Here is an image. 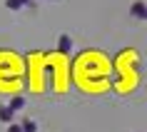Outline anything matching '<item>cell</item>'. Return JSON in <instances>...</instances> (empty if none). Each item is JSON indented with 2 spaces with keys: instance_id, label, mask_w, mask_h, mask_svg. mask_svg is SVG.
Returning <instances> with one entry per match:
<instances>
[{
  "instance_id": "cell-1",
  "label": "cell",
  "mask_w": 147,
  "mask_h": 132,
  "mask_svg": "<svg viewBox=\"0 0 147 132\" xmlns=\"http://www.w3.org/2000/svg\"><path fill=\"white\" fill-rule=\"evenodd\" d=\"M132 18H137V20H147V5H145V0H135L132 3V8H130Z\"/></svg>"
},
{
  "instance_id": "cell-2",
  "label": "cell",
  "mask_w": 147,
  "mask_h": 132,
  "mask_svg": "<svg viewBox=\"0 0 147 132\" xmlns=\"http://www.w3.org/2000/svg\"><path fill=\"white\" fill-rule=\"evenodd\" d=\"M57 47H60V53H70V50H72V38H70V35H60Z\"/></svg>"
},
{
  "instance_id": "cell-3",
  "label": "cell",
  "mask_w": 147,
  "mask_h": 132,
  "mask_svg": "<svg viewBox=\"0 0 147 132\" xmlns=\"http://www.w3.org/2000/svg\"><path fill=\"white\" fill-rule=\"evenodd\" d=\"M30 0H5V5H8V10H20V8H25Z\"/></svg>"
},
{
  "instance_id": "cell-4",
  "label": "cell",
  "mask_w": 147,
  "mask_h": 132,
  "mask_svg": "<svg viewBox=\"0 0 147 132\" xmlns=\"http://www.w3.org/2000/svg\"><path fill=\"white\" fill-rule=\"evenodd\" d=\"M8 107L13 110V112H18V110H23V107H25V100H23V97H13Z\"/></svg>"
},
{
  "instance_id": "cell-5",
  "label": "cell",
  "mask_w": 147,
  "mask_h": 132,
  "mask_svg": "<svg viewBox=\"0 0 147 132\" xmlns=\"http://www.w3.org/2000/svg\"><path fill=\"white\" fill-rule=\"evenodd\" d=\"M20 127H23V132H38V122L35 120H23Z\"/></svg>"
},
{
  "instance_id": "cell-6",
  "label": "cell",
  "mask_w": 147,
  "mask_h": 132,
  "mask_svg": "<svg viewBox=\"0 0 147 132\" xmlns=\"http://www.w3.org/2000/svg\"><path fill=\"white\" fill-rule=\"evenodd\" d=\"M13 115H15V112L10 107H0V120H3V122H13Z\"/></svg>"
},
{
  "instance_id": "cell-7",
  "label": "cell",
  "mask_w": 147,
  "mask_h": 132,
  "mask_svg": "<svg viewBox=\"0 0 147 132\" xmlns=\"http://www.w3.org/2000/svg\"><path fill=\"white\" fill-rule=\"evenodd\" d=\"M8 132H23V127H20V125H10Z\"/></svg>"
}]
</instances>
